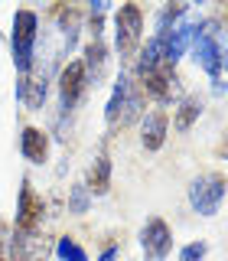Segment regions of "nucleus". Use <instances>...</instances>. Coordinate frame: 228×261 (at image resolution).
<instances>
[{"mask_svg": "<svg viewBox=\"0 0 228 261\" xmlns=\"http://www.w3.org/2000/svg\"><path fill=\"white\" fill-rule=\"evenodd\" d=\"M144 101L147 98L140 95V88H137V82L130 75H121L114 82V92L108 98V108H104V121H108L111 134L134 124V121L140 118V111H144Z\"/></svg>", "mask_w": 228, "mask_h": 261, "instance_id": "nucleus-1", "label": "nucleus"}, {"mask_svg": "<svg viewBox=\"0 0 228 261\" xmlns=\"http://www.w3.org/2000/svg\"><path fill=\"white\" fill-rule=\"evenodd\" d=\"M36 33H39V16L33 10H16L13 13V30H10V53L13 65L20 75L33 72V49H36Z\"/></svg>", "mask_w": 228, "mask_h": 261, "instance_id": "nucleus-2", "label": "nucleus"}, {"mask_svg": "<svg viewBox=\"0 0 228 261\" xmlns=\"http://www.w3.org/2000/svg\"><path fill=\"white\" fill-rule=\"evenodd\" d=\"M144 43V10L137 4H121L114 10V49L121 59H134Z\"/></svg>", "mask_w": 228, "mask_h": 261, "instance_id": "nucleus-3", "label": "nucleus"}, {"mask_svg": "<svg viewBox=\"0 0 228 261\" xmlns=\"http://www.w3.org/2000/svg\"><path fill=\"white\" fill-rule=\"evenodd\" d=\"M192 59L206 75H212L218 82L222 75V30L215 20H199V33L192 43Z\"/></svg>", "mask_w": 228, "mask_h": 261, "instance_id": "nucleus-4", "label": "nucleus"}, {"mask_svg": "<svg viewBox=\"0 0 228 261\" xmlns=\"http://www.w3.org/2000/svg\"><path fill=\"white\" fill-rule=\"evenodd\" d=\"M134 82L140 88L144 98H153V101H173L176 88H179V75H176V65L173 62H157L144 72H134Z\"/></svg>", "mask_w": 228, "mask_h": 261, "instance_id": "nucleus-5", "label": "nucleus"}, {"mask_svg": "<svg viewBox=\"0 0 228 261\" xmlns=\"http://www.w3.org/2000/svg\"><path fill=\"white\" fill-rule=\"evenodd\" d=\"M225 196H228V179L222 173H202L189 186V206L199 216H215L218 206L225 202Z\"/></svg>", "mask_w": 228, "mask_h": 261, "instance_id": "nucleus-6", "label": "nucleus"}, {"mask_svg": "<svg viewBox=\"0 0 228 261\" xmlns=\"http://www.w3.org/2000/svg\"><path fill=\"white\" fill-rule=\"evenodd\" d=\"M140 248H144V258L147 261H166L169 251H173V232L169 225L163 222L160 216L147 219L144 228H140Z\"/></svg>", "mask_w": 228, "mask_h": 261, "instance_id": "nucleus-7", "label": "nucleus"}, {"mask_svg": "<svg viewBox=\"0 0 228 261\" xmlns=\"http://www.w3.org/2000/svg\"><path fill=\"white\" fill-rule=\"evenodd\" d=\"M43 212L46 202L43 196L33 190L30 179H23V190H20V202H16V235H33L43 222Z\"/></svg>", "mask_w": 228, "mask_h": 261, "instance_id": "nucleus-8", "label": "nucleus"}, {"mask_svg": "<svg viewBox=\"0 0 228 261\" xmlns=\"http://www.w3.org/2000/svg\"><path fill=\"white\" fill-rule=\"evenodd\" d=\"M88 88V75H85V65H81V59L75 62H65L62 72H59V98H62V108H75L78 98L85 95Z\"/></svg>", "mask_w": 228, "mask_h": 261, "instance_id": "nucleus-9", "label": "nucleus"}, {"mask_svg": "<svg viewBox=\"0 0 228 261\" xmlns=\"http://www.w3.org/2000/svg\"><path fill=\"white\" fill-rule=\"evenodd\" d=\"M195 33H199V20H189V16H183V20L166 33V62L176 65L189 53L192 43H195Z\"/></svg>", "mask_w": 228, "mask_h": 261, "instance_id": "nucleus-10", "label": "nucleus"}, {"mask_svg": "<svg viewBox=\"0 0 228 261\" xmlns=\"http://www.w3.org/2000/svg\"><path fill=\"white\" fill-rule=\"evenodd\" d=\"M166 134H169V114L157 108V111H147L144 121H140V144L147 150H160L166 144Z\"/></svg>", "mask_w": 228, "mask_h": 261, "instance_id": "nucleus-11", "label": "nucleus"}, {"mask_svg": "<svg viewBox=\"0 0 228 261\" xmlns=\"http://www.w3.org/2000/svg\"><path fill=\"white\" fill-rule=\"evenodd\" d=\"M108 43L104 39H88L85 43V59H81V65H85V75H88V85H101L104 75H108Z\"/></svg>", "mask_w": 228, "mask_h": 261, "instance_id": "nucleus-12", "label": "nucleus"}, {"mask_svg": "<svg viewBox=\"0 0 228 261\" xmlns=\"http://www.w3.org/2000/svg\"><path fill=\"white\" fill-rule=\"evenodd\" d=\"M52 245L39 232L33 235H13V261H46Z\"/></svg>", "mask_w": 228, "mask_h": 261, "instance_id": "nucleus-13", "label": "nucleus"}, {"mask_svg": "<svg viewBox=\"0 0 228 261\" xmlns=\"http://www.w3.org/2000/svg\"><path fill=\"white\" fill-rule=\"evenodd\" d=\"M20 150H23V157L30 163H46L49 160V134L43 127L26 124L23 134H20Z\"/></svg>", "mask_w": 228, "mask_h": 261, "instance_id": "nucleus-14", "label": "nucleus"}, {"mask_svg": "<svg viewBox=\"0 0 228 261\" xmlns=\"http://www.w3.org/2000/svg\"><path fill=\"white\" fill-rule=\"evenodd\" d=\"M16 98H20L23 105H26L30 111H39L46 101V72L43 75H20V82H16Z\"/></svg>", "mask_w": 228, "mask_h": 261, "instance_id": "nucleus-15", "label": "nucleus"}, {"mask_svg": "<svg viewBox=\"0 0 228 261\" xmlns=\"http://www.w3.org/2000/svg\"><path fill=\"white\" fill-rule=\"evenodd\" d=\"M85 186H88V193L92 196H104L111 190V157L108 153H98L95 163L88 167V173H85Z\"/></svg>", "mask_w": 228, "mask_h": 261, "instance_id": "nucleus-16", "label": "nucleus"}, {"mask_svg": "<svg viewBox=\"0 0 228 261\" xmlns=\"http://www.w3.org/2000/svg\"><path fill=\"white\" fill-rule=\"evenodd\" d=\"M199 114H202V98L199 95H183L173 108V127L183 134V130H189L195 121H199Z\"/></svg>", "mask_w": 228, "mask_h": 261, "instance_id": "nucleus-17", "label": "nucleus"}, {"mask_svg": "<svg viewBox=\"0 0 228 261\" xmlns=\"http://www.w3.org/2000/svg\"><path fill=\"white\" fill-rule=\"evenodd\" d=\"M186 13H189V4H163L160 13H157V23H153V27H157L153 36H166V33L173 30Z\"/></svg>", "mask_w": 228, "mask_h": 261, "instance_id": "nucleus-18", "label": "nucleus"}, {"mask_svg": "<svg viewBox=\"0 0 228 261\" xmlns=\"http://www.w3.org/2000/svg\"><path fill=\"white\" fill-rule=\"evenodd\" d=\"M62 16V33H65V46H75V39H78V27H81V10L78 7H55Z\"/></svg>", "mask_w": 228, "mask_h": 261, "instance_id": "nucleus-19", "label": "nucleus"}, {"mask_svg": "<svg viewBox=\"0 0 228 261\" xmlns=\"http://www.w3.org/2000/svg\"><path fill=\"white\" fill-rule=\"evenodd\" d=\"M52 251H55V258H59V261H88V251L81 248L72 235H62V239L55 242Z\"/></svg>", "mask_w": 228, "mask_h": 261, "instance_id": "nucleus-20", "label": "nucleus"}, {"mask_svg": "<svg viewBox=\"0 0 228 261\" xmlns=\"http://www.w3.org/2000/svg\"><path fill=\"white\" fill-rule=\"evenodd\" d=\"M92 199H95V196L88 193V186H85V183H75V186L69 190V212L85 216V212L92 209Z\"/></svg>", "mask_w": 228, "mask_h": 261, "instance_id": "nucleus-21", "label": "nucleus"}, {"mask_svg": "<svg viewBox=\"0 0 228 261\" xmlns=\"http://www.w3.org/2000/svg\"><path fill=\"white\" fill-rule=\"evenodd\" d=\"M206 251H209V245L206 242H189V245H183V248H179V261H202L206 258Z\"/></svg>", "mask_w": 228, "mask_h": 261, "instance_id": "nucleus-22", "label": "nucleus"}, {"mask_svg": "<svg viewBox=\"0 0 228 261\" xmlns=\"http://www.w3.org/2000/svg\"><path fill=\"white\" fill-rule=\"evenodd\" d=\"M0 261H13V232L0 219Z\"/></svg>", "mask_w": 228, "mask_h": 261, "instance_id": "nucleus-23", "label": "nucleus"}, {"mask_svg": "<svg viewBox=\"0 0 228 261\" xmlns=\"http://www.w3.org/2000/svg\"><path fill=\"white\" fill-rule=\"evenodd\" d=\"M108 10H111V0H95L92 4V16H104Z\"/></svg>", "mask_w": 228, "mask_h": 261, "instance_id": "nucleus-24", "label": "nucleus"}, {"mask_svg": "<svg viewBox=\"0 0 228 261\" xmlns=\"http://www.w3.org/2000/svg\"><path fill=\"white\" fill-rule=\"evenodd\" d=\"M114 258H118V242H111L108 248H104L101 255H98V261H114Z\"/></svg>", "mask_w": 228, "mask_h": 261, "instance_id": "nucleus-25", "label": "nucleus"}, {"mask_svg": "<svg viewBox=\"0 0 228 261\" xmlns=\"http://www.w3.org/2000/svg\"><path fill=\"white\" fill-rule=\"evenodd\" d=\"M222 69H228V33H222Z\"/></svg>", "mask_w": 228, "mask_h": 261, "instance_id": "nucleus-26", "label": "nucleus"}, {"mask_svg": "<svg viewBox=\"0 0 228 261\" xmlns=\"http://www.w3.org/2000/svg\"><path fill=\"white\" fill-rule=\"evenodd\" d=\"M215 153H218V157H228V137H225V141L215 147Z\"/></svg>", "mask_w": 228, "mask_h": 261, "instance_id": "nucleus-27", "label": "nucleus"}]
</instances>
